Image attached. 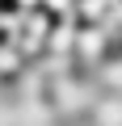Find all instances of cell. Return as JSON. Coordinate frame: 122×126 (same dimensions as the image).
Returning <instances> with one entry per match:
<instances>
[{
	"instance_id": "obj_1",
	"label": "cell",
	"mask_w": 122,
	"mask_h": 126,
	"mask_svg": "<svg viewBox=\"0 0 122 126\" xmlns=\"http://www.w3.org/2000/svg\"><path fill=\"white\" fill-rule=\"evenodd\" d=\"M88 126H122V93H101L88 109Z\"/></svg>"
}]
</instances>
